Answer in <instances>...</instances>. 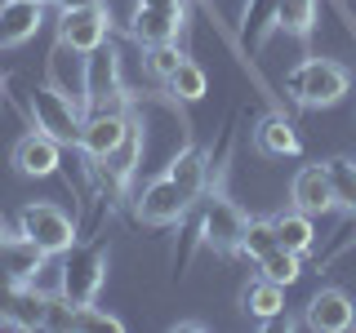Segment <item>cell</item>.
<instances>
[{
	"instance_id": "obj_1",
	"label": "cell",
	"mask_w": 356,
	"mask_h": 333,
	"mask_svg": "<svg viewBox=\"0 0 356 333\" xmlns=\"http://www.w3.org/2000/svg\"><path fill=\"white\" fill-rule=\"evenodd\" d=\"M285 89L298 107L321 111V107L343 103V94L352 89V76H348V67L334 62V58H303L285 76Z\"/></svg>"
},
{
	"instance_id": "obj_2",
	"label": "cell",
	"mask_w": 356,
	"mask_h": 333,
	"mask_svg": "<svg viewBox=\"0 0 356 333\" xmlns=\"http://www.w3.org/2000/svg\"><path fill=\"white\" fill-rule=\"evenodd\" d=\"M27 111H31V120H36V129H40V133H49L54 142H63V147L81 151V125H85V111L76 107L54 80H44V85L31 89V94H27Z\"/></svg>"
},
{
	"instance_id": "obj_3",
	"label": "cell",
	"mask_w": 356,
	"mask_h": 333,
	"mask_svg": "<svg viewBox=\"0 0 356 333\" xmlns=\"http://www.w3.org/2000/svg\"><path fill=\"white\" fill-rule=\"evenodd\" d=\"M107 240H89V244H72L58 262V293L72 302H94L98 289L107 280Z\"/></svg>"
},
{
	"instance_id": "obj_4",
	"label": "cell",
	"mask_w": 356,
	"mask_h": 333,
	"mask_svg": "<svg viewBox=\"0 0 356 333\" xmlns=\"http://www.w3.org/2000/svg\"><path fill=\"white\" fill-rule=\"evenodd\" d=\"M18 236L31 240L40 253H49V258H63L76 244V222H72L67 209L49 205V200H31V205L18 209Z\"/></svg>"
},
{
	"instance_id": "obj_5",
	"label": "cell",
	"mask_w": 356,
	"mask_h": 333,
	"mask_svg": "<svg viewBox=\"0 0 356 333\" xmlns=\"http://www.w3.org/2000/svg\"><path fill=\"white\" fill-rule=\"evenodd\" d=\"M85 111L98 107H129V89H125V71H120V53L116 44L103 40L98 49L85 53Z\"/></svg>"
},
{
	"instance_id": "obj_6",
	"label": "cell",
	"mask_w": 356,
	"mask_h": 333,
	"mask_svg": "<svg viewBox=\"0 0 356 333\" xmlns=\"http://www.w3.org/2000/svg\"><path fill=\"white\" fill-rule=\"evenodd\" d=\"M205 200V209H200V240L209 244L214 253H236L241 249V236H245V218L236 205H232V196L214 187V191L200 196Z\"/></svg>"
},
{
	"instance_id": "obj_7",
	"label": "cell",
	"mask_w": 356,
	"mask_h": 333,
	"mask_svg": "<svg viewBox=\"0 0 356 333\" xmlns=\"http://www.w3.org/2000/svg\"><path fill=\"white\" fill-rule=\"evenodd\" d=\"M187 209H192V200H187V191L170 173H156L152 182L134 196V218H138L143 227H174V222L187 218Z\"/></svg>"
},
{
	"instance_id": "obj_8",
	"label": "cell",
	"mask_w": 356,
	"mask_h": 333,
	"mask_svg": "<svg viewBox=\"0 0 356 333\" xmlns=\"http://www.w3.org/2000/svg\"><path fill=\"white\" fill-rule=\"evenodd\" d=\"M111 36V14L107 5H72V9H58V49H72V53H89L98 49Z\"/></svg>"
},
{
	"instance_id": "obj_9",
	"label": "cell",
	"mask_w": 356,
	"mask_h": 333,
	"mask_svg": "<svg viewBox=\"0 0 356 333\" xmlns=\"http://www.w3.org/2000/svg\"><path fill=\"white\" fill-rule=\"evenodd\" d=\"M129 120H134V116H129L125 107H98V111H85V125H81V155H85L89 164L107 160L111 147L125 138Z\"/></svg>"
},
{
	"instance_id": "obj_10",
	"label": "cell",
	"mask_w": 356,
	"mask_h": 333,
	"mask_svg": "<svg viewBox=\"0 0 356 333\" xmlns=\"http://www.w3.org/2000/svg\"><path fill=\"white\" fill-rule=\"evenodd\" d=\"M303 325L307 329H316V333H348L356 329V302L343 289H316V293L307 298V307H303Z\"/></svg>"
},
{
	"instance_id": "obj_11",
	"label": "cell",
	"mask_w": 356,
	"mask_h": 333,
	"mask_svg": "<svg viewBox=\"0 0 356 333\" xmlns=\"http://www.w3.org/2000/svg\"><path fill=\"white\" fill-rule=\"evenodd\" d=\"M44 18H49V0H0V49L36 40Z\"/></svg>"
},
{
	"instance_id": "obj_12",
	"label": "cell",
	"mask_w": 356,
	"mask_h": 333,
	"mask_svg": "<svg viewBox=\"0 0 356 333\" xmlns=\"http://www.w3.org/2000/svg\"><path fill=\"white\" fill-rule=\"evenodd\" d=\"M14 169L22 178H54L63 169V142H54L49 133L31 129L14 142Z\"/></svg>"
},
{
	"instance_id": "obj_13",
	"label": "cell",
	"mask_w": 356,
	"mask_h": 333,
	"mask_svg": "<svg viewBox=\"0 0 356 333\" xmlns=\"http://www.w3.org/2000/svg\"><path fill=\"white\" fill-rule=\"evenodd\" d=\"M289 200H294V209H303V214H312V218L334 214L339 200H334L325 164H303V169L294 173V182H289Z\"/></svg>"
},
{
	"instance_id": "obj_14",
	"label": "cell",
	"mask_w": 356,
	"mask_h": 333,
	"mask_svg": "<svg viewBox=\"0 0 356 333\" xmlns=\"http://www.w3.org/2000/svg\"><path fill=\"white\" fill-rule=\"evenodd\" d=\"M254 147H259V155H267V160H289V155H298L303 142H298V129L285 111H267L259 125H254Z\"/></svg>"
},
{
	"instance_id": "obj_15",
	"label": "cell",
	"mask_w": 356,
	"mask_h": 333,
	"mask_svg": "<svg viewBox=\"0 0 356 333\" xmlns=\"http://www.w3.org/2000/svg\"><path fill=\"white\" fill-rule=\"evenodd\" d=\"M165 173H170L174 182L183 187V191H187V200H192V205H196V200H200V196L209 191V155L200 151L196 142H187V147L178 151V155H174L170 164H165Z\"/></svg>"
},
{
	"instance_id": "obj_16",
	"label": "cell",
	"mask_w": 356,
	"mask_h": 333,
	"mask_svg": "<svg viewBox=\"0 0 356 333\" xmlns=\"http://www.w3.org/2000/svg\"><path fill=\"white\" fill-rule=\"evenodd\" d=\"M49 262V253H40L31 240H22L18 231H9L5 240H0V271L5 275H14V280H27V284H36V275H40V266Z\"/></svg>"
},
{
	"instance_id": "obj_17",
	"label": "cell",
	"mask_w": 356,
	"mask_h": 333,
	"mask_svg": "<svg viewBox=\"0 0 356 333\" xmlns=\"http://www.w3.org/2000/svg\"><path fill=\"white\" fill-rule=\"evenodd\" d=\"M183 22L187 18H174V14H161V9H147V5H134L129 14V36L147 49V44H170L183 36Z\"/></svg>"
},
{
	"instance_id": "obj_18",
	"label": "cell",
	"mask_w": 356,
	"mask_h": 333,
	"mask_svg": "<svg viewBox=\"0 0 356 333\" xmlns=\"http://www.w3.org/2000/svg\"><path fill=\"white\" fill-rule=\"evenodd\" d=\"M241 311L254 320H272L285 311V284L267 280V275H259V280H250L241 289Z\"/></svg>"
},
{
	"instance_id": "obj_19",
	"label": "cell",
	"mask_w": 356,
	"mask_h": 333,
	"mask_svg": "<svg viewBox=\"0 0 356 333\" xmlns=\"http://www.w3.org/2000/svg\"><path fill=\"white\" fill-rule=\"evenodd\" d=\"M272 227H276V244L289 249V253H312V244H316L312 214H303V209H285V214H276Z\"/></svg>"
},
{
	"instance_id": "obj_20",
	"label": "cell",
	"mask_w": 356,
	"mask_h": 333,
	"mask_svg": "<svg viewBox=\"0 0 356 333\" xmlns=\"http://www.w3.org/2000/svg\"><path fill=\"white\" fill-rule=\"evenodd\" d=\"M276 5L281 0H245L241 9V36L254 44V49H263L267 36L276 31Z\"/></svg>"
},
{
	"instance_id": "obj_21",
	"label": "cell",
	"mask_w": 356,
	"mask_h": 333,
	"mask_svg": "<svg viewBox=\"0 0 356 333\" xmlns=\"http://www.w3.org/2000/svg\"><path fill=\"white\" fill-rule=\"evenodd\" d=\"M276 27H281L285 36L307 40L312 27H316V0H281V5H276Z\"/></svg>"
},
{
	"instance_id": "obj_22",
	"label": "cell",
	"mask_w": 356,
	"mask_h": 333,
	"mask_svg": "<svg viewBox=\"0 0 356 333\" xmlns=\"http://www.w3.org/2000/svg\"><path fill=\"white\" fill-rule=\"evenodd\" d=\"M325 173H330V187H334V200H339L343 214H356V160H348V155H334V160H325Z\"/></svg>"
},
{
	"instance_id": "obj_23",
	"label": "cell",
	"mask_w": 356,
	"mask_h": 333,
	"mask_svg": "<svg viewBox=\"0 0 356 333\" xmlns=\"http://www.w3.org/2000/svg\"><path fill=\"white\" fill-rule=\"evenodd\" d=\"M254 266H259V275H267V280H276V284L289 289L298 275H303V253H289V249H281V244H276V249L263 253Z\"/></svg>"
},
{
	"instance_id": "obj_24",
	"label": "cell",
	"mask_w": 356,
	"mask_h": 333,
	"mask_svg": "<svg viewBox=\"0 0 356 333\" xmlns=\"http://www.w3.org/2000/svg\"><path fill=\"white\" fill-rule=\"evenodd\" d=\"M165 85H170V94L178 98V103H200V98L209 94L205 71H200V62H192V58H183V62H178V71H174Z\"/></svg>"
},
{
	"instance_id": "obj_25",
	"label": "cell",
	"mask_w": 356,
	"mask_h": 333,
	"mask_svg": "<svg viewBox=\"0 0 356 333\" xmlns=\"http://www.w3.org/2000/svg\"><path fill=\"white\" fill-rule=\"evenodd\" d=\"M276 249V227H272V218H250L245 222V236H241V258H250V262H259L263 253H272Z\"/></svg>"
},
{
	"instance_id": "obj_26",
	"label": "cell",
	"mask_w": 356,
	"mask_h": 333,
	"mask_svg": "<svg viewBox=\"0 0 356 333\" xmlns=\"http://www.w3.org/2000/svg\"><path fill=\"white\" fill-rule=\"evenodd\" d=\"M76 329L81 333H120L125 325H120L111 311L94 307V302H76Z\"/></svg>"
},
{
	"instance_id": "obj_27",
	"label": "cell",
	"mask_w": 356,
	"mask_h": 333,
	"mask_svg": "<svg viewBox=\"0 0 356 333\" xmlns=\"http://www.w3.org/2000/svg\"><path fill=\"white\" fill-rule=\"evenodd\" d=\"M183 58H187V53L178 49V40H170V44H147V71L156 76V80H170Z\"/></svg>"
},
{
	"instance_id": "obj_28",
	"label": "cell",
	"mask_w": 356,
	"mask_h": 333,
	"mask_svg": "<svg viewBox=\"0 0 356 333\" xmlns=\"http://www.w3.org/2000/svg\"><path fill=\"white\" fill-rule=\"evenodd\" d=\"M44 329H54V333L76 329V302H72V298H63V293L44 298Z\"/></svg>"
},
{
	"instance_id": "obj_29",
	"label": "cell",
	"mask_w": 356,
	"mask_h": 333,
	"mask_svg": "<svg viewBox=\"0 0 356 333\" xmlns=\"http://www.w3.org/2000/svg\"><path fill=\"white\" fill-rule=\"evenodd\" d=\"M147 9H161V14H174V18H187V0H138Z\"/></svg>"
},
{
	"instance_id": "obj_30",
	"label": "cell",
	"mask_w": 356,
	"mask_h": 333,
	"mask_svg": "<svg viewBox=\"0 0 356 333\" xmlns=\"http://www.w3.org/2000/svg\"><path fill=\"white\" fill-rule=\"evenodd\" d=\"M174 333H200L205 325H200V320H178V325H170Z\"/></svg>"
},
{
	"instance_id": "obj_31",
	"label": "cell",
	"mask_w": 356,
	"mask_h": 333,
	"mask_svg": "<svg viewBox=\"0 0 356 333\" xmlns=\"http://www.w3.org/2000/svg\"><path fill=\"white\" fill-rule=\"evenodd\" d=\"M49 5H58V9H72V5H94V0H49Z\"/></svg>"
},
{
	"instance_id": "obj_32",
	"label": "cell",
	"mask_w": 356,
	"mask_h": 333,
	"mask_svg": "<svg viewBox=\"0 0 356 333\" xmlns=\"http://www.w3.org/2000/svg\"><path fill=\"white\" fill-rule=\"evenodd\" d=\"M0 98H5V76H0Z\"/></svg>"
}]
</instances>
